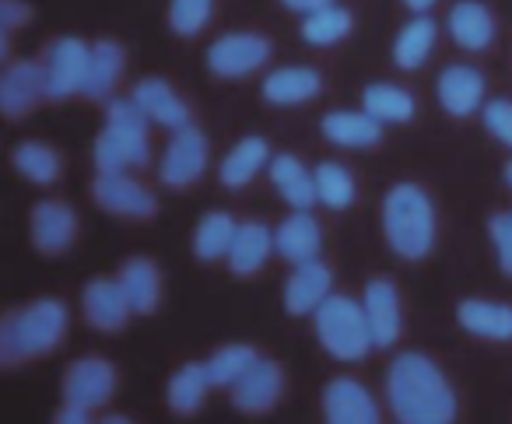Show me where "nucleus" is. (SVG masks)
Returning a JSON list of instances; mask_svg holds the SVG:
<instances>
[{
	"mask_svg": "<svg viewBox=\"0 0 512 424\" xmlns=\"http://www.w3.org/2000/svg\"><path fill=\"white\" fill-rule=\"evenodd\" d=\"M484 127H488L491 137L512 148V99H495L484 106Z\"/></svg>",
	"mask_w": 512,
	"mask_h": 424,
	"instance_id": "ea45409f",
	"label": "nucleus"
},
{
	"mask_svg": "<svg viewBox=\"0 0 512 424\" xmlns=\"http://www.w3.org/2000/svg\"><path fill=\"white\" fill-rule=\"evenodd\" d=\"M256 358H260V354H256L249 344H228V347H221V351H214L211 358L204 361L207 382H211V386L232 389L235 382H239V375L246 372V368L253 365Z\"/></svg>",
	"mask_w": 512,
	"mask_h": 424,
	"instance_id": "e433bc0d",
	"label": "nucleus"
},
{
	"mask_svg": "<svg viewBox=\"0 0 512 424\" xmlns=\"http://www.w3.org/2000/svg\"><path fill=\"white\" fill-rule=\"evenodd\" d=\"M281 396H285V368L260 354L232 386V407L242 414H267L278 407Z\"/></svg>",
	"mask_w": 512,
	"mask_h": 424,
	"instance_id": "1a4fd4ad",
	"label": "nucleus"
},
{
	"mask_svg": "<svg viewBox=\"0 0 512 424\" xmlns=\"http://www.w3.org/2000/svg\"><path fill=\"white\" fill-rule=\"evenodd\" d=\"M505 183H509V186H512V162H509V165H505Z\"/></svg>",
	"mask_w": 512,
	"mask_h": 424,
	"instance_id": "de8ad7c7",
	"label": "nucleus"
},
{
	"mask_svg": "<svg viewBox=\"0 0 512 424\" xmlns=\"http://www.w3.org/2000/svg\"><path fill=\"white\" fill-rule=\"evenodd\" d=\"M271 165V144L264 137H242L225 158H221L218 179L225 190H242Z\"/></svg>",
	"mask_w": 512,
	"mask_h": 424,
	"instance_id": "5701e85b",
	"label": "nucleus"
},
{
	"mask_svg": "<svg viewBox=\"0 0 512 424\" xmlns=\"http://www.w3.org/2000/svg\"><path fill=\"white\" fill-rule=\"evenodd\" d=\"M362 113L379 123H407L414 116V95L400 85H369L362 92Z\"/></svg>",
	"mask_w": 512,
	"mask_h": 424,
	"instance_id": "2f4dec72",
	"label": "nucleus"
},
{
	"mask_svg": "<svg viewBox=\"0 0 512 424\" xmlns=\"http://www.w3.org/2000/svg\"><path fill=\"white\" fill-rule=\"evenodd\" d=\"M386 242L404 260H425L435 246V207L421 186L397 183L383 200Z\"/></svg>",
	"mask_w": 512,
	"mask_h": 424,
	"instance_id": "7ed1b4c3",
	"label": "nucleus"
},
{
	"mask_svg": "<svg viewBox=\"0 0 512 424\" xmlns=\"http://www.w3.org/2000/svg\"><path fill=\"white\" fill-rule=\"evenodd\" d=\"M232 235H235L232 214H225V211L204 214L197 232H193V253H197V260H204V263L221 260V256L228 253V246H232Z\"/></svg>",
	"mask_w": 512,
	"mask_h": 424,
	"instance_id": "473e14b6",
	"label": "nucleus"
},
{
	"mask_svg": "<svg viewBox=\"0 0 512 424\" xmlns=\"http://www.w3.org/2000/svg\"><path fill=\"white\" fill-rule=\"evenodd\" d=\"M488 235H491V242H495L498 267L505 270V277H512V211L491 214Z\"/></svg>",
	"mask_w": 512,
	"mask_h": 424,
	"instance_id": "58836bf2",
	"label": "nucleus"
},
{
	"mask_svg": "<svg viewBox=\"0 0 512 424\" xmlns=\"http://www.w3.org/2000/svg\"><path fill=\"white\" fill-rule=\"evenodd\" d=\"M8 50H11V43H8V32H0V64L8 60Z\"/></svg>",
	"mask_w": 512,
	"mask_h": 424,
	"instance_id": "49530a36",
	"label": "nucleus"
},
{
	"mask_svg": "<svg viewBox=\"0 0 512 424\" xmlns=\"http://www.w3.org/2000/svg\"><path fill=\"white\" fill-rule=\"evenodd\" d=\"M281 4L292 8V11H299V15H313V11L327 8V4H337V0H281Z\"/></svg>",
	"mask_w": 512,
	"mask_h": 424,
	"instance_id": "37998d69",
	"label": "nucleus"
},
{
	"mask_svg": "<svg viewBox=\"0 0 512 424\" xmlns=\"http://www.w3.org/2000/svg\"><path fill=\"white\" fill-rule=\"evenodd\" d=\"M435 92H439V102L449 116H470L484 102V74L470 64H449L439 74Z\"/></svg>",
	"mask_w": 512,
	"mask_h": 424,
	"instance_id": "6ab92c4d",
	"label": "nucleus"
},
{
	"mask_svg": "<svg viewBox=\"0 0 512 424\" xmlns=\"http://www.w3.org/2000/svg\"><path fill=\"white\" fill-rule=\"evenodd\" d=\"M320 246H323V232L320 221L309 211H295L274 232V253H281L288 263H309L320 260Z\"/></svg>",
	"mask_w": 512,
	"mask_h": 424,
	"instance_id": "412c9836",
	"label": "nucleus"
},
{
	"mask_svg": "<svg viewBox=\"0 0 512 424\" xmlns=\"http://www.w3.org/2000/svg\"><path fill=\"white\" fill-rule=\"evenodd\" d=\"M449 36L463 46V50H484L495 39V18L484 8L481 0H460L449 11Z\"/></svg>",
	"mask_w": 512,
	"mask_h": 424,
	"instance_id": "cd10ccee",
	"label": "nucleus"
},
{
	"mask_svg": "<svg viewBox=\"0 0 512 424\" xmlns=\"http://www.w3.org/2000/svg\"><path fill=\"white\" fill-rule=\"evenodd\" d=\"M362 312H365V326H369L372 347H393L404 330V312H400V295L397 284L376 277V281L365 284L362 295Z\"/></svg>",
	"mask_w": 512,
	"mask_h": 424,
	"instance_id": "ddd939ff",
	"label": "nucleus"
},
{
	"mask_svg": "<svg viewBox=\"0 0 512 424\" xmlns=\"http://www.w3.org/2000/svg\"><path fill=\"white\" fill-rule=\"evenodd\" d=\"M123 64H127V53L116 39H99V43L88 46V67H85V85L81 92L88 99H109L123 74Z\"/></svg>",
	"mask_w": 512,
	"mask_h": 424,
	"instance_id": "b1692460",
	"label": "nucleus"
},
{
	"mask_svg": "<svg viewBox=\"0 0 512 424\" xmlns=\"http://www.w3.org/2000/svg\"><path fill=\"white\" fill-rule=\"evenodd\" d=\"M323 424H383L376 396L358 379L337 375L323 389Z\"/></svg>",
	"mask_w": 512,
	"mask_h": 424,
	"instance_id": "f8f14e48",
	"label": "nucleus"
},
{
	"mask_svg": "<svg viewBox=\"0 0 512 424\" xmlns=\"http://www.w3.org/2000/svg\"><path fill=\"white\" fill-rule=\"evenodd\" d=\"M144 113L130 99H109L106 102V130L95 137V169L99 176H113V172L144 169L151 158V141Z\"/></svg>",
	"mask_w": 512,
	"mask_h": 424,
	"instance_id": "20e7f679",
	"label": "nucleus"
},
{
	"mask_svg": "<svg viewBox=\"0 0 512 424\" xmlns=\"http://www.w3.org/2000/svg\"><path fill=\"white\" fill-rule=\"evenodd\" d=\"M43 74H46V99H71L85 85L88 67V43L78 36H60L43 50Z\"/></svg>",
	"mask_w": 512,
	"mask_h": 424,
	"instance_id": "423d86ee",
	"label": "nucleus"
},
{
	"mask_svg": "<svg viewBox=\"0 0 512 424\" xmlns=\"http://www.w3.org/2000/svg\"><path fill=\"white\" fill-rule=\"evenodd\" d=\"M130 102H134V106L141 109L144 120L158 123V127H165V130H179V127H186V123H193L190 106H186V102L179 99V92L165 78H144V81H137V88H134V95H130Z\"/></svg>",
	"mask_w": 512,
	"mask_h": 424,
	"instance_id": "dca6fc26",
	"label": "nucleus"
},
{
	"mask_svg": "<svg viewBox=\"0 0 512 424\" xmlns=\"http://www.w3.org/2000/svg\"><path fill=\"white\" fill-rule=\"evenodd\" d=\"M207 172V137L204 130H197L193 123L172 130V141L162 155V165H158V176H162L165 186L172 190H186L193 186L200 176Z\"/></svg>",
	"mask_w": 512,
	"mask_h": 424,
	"instance_id": "6e6552de",
	"label": "nucleus"
},
{
	"mask_svg": "<svg viewBox=\"0 0 512 424\" xmlns=\"http://www.w3.org/2000/svg\"><path fill=\"white\" fill-rule=\"evenodd\" d=\"M313 183H316V200L327 204L330 211H344V207L355 204V176L344 165L337 162L316 165Z\"/></svg>",
	"mask_w": 512,
	"mask_h": 424,
	"instance_id": "c9c22d12",
	"label": "nucleus"
},
{
	"mask_svg": "<svg viewBox=\"0 0 512 424\" xmlns=\"http://www.w3.org/2000/svg\"><path fill=\"white\" fill-rule=\"evenodd\" d=\"M271 253H274V232L271 228L260 225V221H242V225H235L232 246H228L225 256H228L232 274L249 277L264 267Z\"/></svg>",
	"mask_w": 512,
	"mask_h": 424,
	"instance_id": "4be33fe9",
	"label": "nucleus"
},
{
	"mask_svg": "<svg viewBox=\"0 0 512 424\" xmlns=\"http://www.w3.org/2000/svg\"><path fill=\"white\" fill-rule=\"evenodd\" d=\"M11 162H15V169L36 186H50L60 179V155L43 141H22L15 148V155H11Z\"/></svg>",
	"mask_w": 512,
	"mask_h": 424,
	"instance_id": "72a5a7b5",
	"label": "nucleus"
},
{
	"mask_svg": "<svg viewBox=\"0 0 512 424\" xmlns=\"http://www.w3.org/2000/svg\"><path fill=\"white\" fill-rule=\"evenodd\" d=\"M435 46V22L425 15L411 18V22L400 29V36L393 39V64L400 71H418L421 64L428 60Z\"/></svg>",
	"mask_w": 512,
	"mask_h": 424,
	"instance_id": "7c9ffc66",
	"label": "nucleus"
},
{
	"mask_svg": "<svg viewBox=\"0 0 512 424\" xmlns=\"http://www.w3.org/2000/svg\"><path fill=\"white\" fill-rule=\"evenodd\" d=\"M214 0H172L169 4V29L176 36H197L211 22Z\"/></svg>",
	"mask_w": 512,
	"mask_h": 424,
	"instance_id": "4c0bfd02",
	"label": "nucleus"
},
{
	"mask_svg": "<svg viewBox=\"0 0 512 424\" xmlns=\"http://www.w3.org/2000/svg\"><path fill=\"white\" fill-rule=\"evenodd\" d=\"M323 88V78L313 67H281V71L267 74L264 81V99L271 106H302V102L316 99Z\"/></svg>",
	"mask_w": 512,
	"mask_h": 424,
	"instance_id": "bb28decb",
	"label": "nucleus"
},
{
	"mask_svg": "<svg viewBox=\"0 0 512 424\" xmlns=\"http://www.w3.org/2000/svg\"><path fill=\"white\" fill-rule=\"evenodd\" d=\"M207 389H211V382H207L204 361H186L183 368H176V372H172L169 389H165V400H169L172 414L190 417V414H197V410H200Z\"/></svg>",
	"mask_w": 512,
	"mask_h": 424,
	"instance_id": "c756f323",
	"label": "nucleus"
},
{
	"mask_svg": "<svg viewBox=\"0 0 512 424\" xmlns=\"http://www.w3.org/2000/svg\"><path fill=\"white\" fill-rule=\"evenodd\" d=\"M271 60V39L256 32H228L207 50V67L218 78H249Z\"/></svg>",
	"mask_w": 512,
	"mask_h": 424,
	"instance_id": "0eeeda50",
	"label": "nucleus"
},
{
	"mask_svg": "<svg viewBox=\"0 0 512 424\" xmlns=\"http://www.w3.org/2000/svg\"><path fill=\"white\" fill-rule=\"evenodd\" d=\"M46 99V74L39 60H15L0 74V116L22 120Z\"/></svg>",
	"mask_w": 512,
	"mask_h": 424,
	"instance_id": "9b49d317",
	"label": "nucleus"
},
{
	"mask_svg": "<svg viewBox=\"0 0 512 424\" xmlns=\"http://www.w3.org/2000/svg\"><path fill=\"white\" fill-rule=\"evenodd\" d=\"M271 172V183L278 186V193L295 207V211H309L316 204V183H313V172L299 162L295 155H278L271 158L267 165Z\"/></svg>",
	"mask_w": 512,
	"mask_h": 424,
	"instance_id": "c85d7f7f",
	"label": "nucleus"
},
{
	"mask_svg": "<svg viewBox=\"0 0 512 424\" xmlns=\"http://www.w3.org/2000/svg\"><path fill=\"white\" fill-rule=\"evenodd\" d=\"M313 316H316V337L327 347L330 358L362 361L365 354L372 351V337H369V326H365V312L358 298L334 295V291H330Z\"/></svg>",
	"mask_w": 512,
	"mask_h": 424,
	"instance_id": "39448f33",
	"label": "nucleus"
},
{
	"mask_svg": "<svg viewBox=\"0 0 512 424\" xmlns=\"http://www.w3.org/2000/svg\"><path fill=\"white\" fill-rule=\"evenodd\" d=\"M32 242L39 253L60 256L71 249L74 235H78V214L64 200H39L32 207Z\"/></svg>",
	"mask_w": 512,
	"mask_h": 424,
	"instance_id": "2eb2a0df",
	"label": "nucleus"
},
{
	"mask_svg": "<svg viewBox=\"0 0 512 424\" xmlns=\"http://www.w3.org/2000/svg\"><path fill=\"white\" fill-rule=\"evenodd\" d=\"M116 284H120L130 312L148 316V312L158 309V298H162V274H158L155 260H148V256H130V260L120 267V274H116Z\"/></svg>",
	"mask_w": 512,
	"mask_h": 424,
	"instance_id": "aec40b11",
	"label": "nucleus"
},
{
	"mask_svg": "<svg viewBox=\"0 0 512 424\" xmlns=\"http://www.w3.org/2000/svg\"><path fill=\"white\" fill-rule=\"evenodd\" d=\"M330 291H334V274H330L327 263H320V260L295 263L292 277L285 281L288 316H313Z\"/></svg>",
	"mask_w": 512,
	"mask_h": 424,
	"instance_id": "a211bd4d",
	"label": "nucleus"
},
{
	"mask_svg": "<svg viewBox=\"0 0 512 424\" xmlns=\"http://www.w3.org/2000/svg\"><path fill=\"white\" fill-rule=\"evenodd\" d=\"M71 312L60 298H36V302L11 309L0 316V368H18L32 358L57 351L67 337Z\"/></svg>",
	"mask_w": 512,
	"mask_h": 424,
	"instance_id": "f03ea898",
	"label": "nucleus"
},
{
	"mask_svg": "<svg viewBox=\"0 0 512 424\" xmlns=\"http://www.w3.org/2000/svg\"><path fill=\"white\" fill-rule=\"evenodd\" d=\"M456 319L467 333L484 340H512V305L488 302V298H467L456 309Z\"/></svg>",
	"mask_w": 512,
	"mask_h": 424,
	"instance_id": "a878e982",
	"label": "nucleus"
},
{
	"mask_svg": "<svg viewBox=\"0 0 512 424\" xmlns=\"http://www.w3.org/2000/svg\"><path fill=\"white\" fill-rule=\"evenodd\" d=\"M99 424H134V421H130V417H123V414H106Z\"/></svg>",
	"mask_w": 512,
	"mask_h": 424,
	"instance_id": "a18cd8bd",
	"label": "nucleus"
},
{
	"mask_svg": "<svg viewBox=\"0 0 512 424\" xmlns=\"http://www.w3.org/2000/svg\"><path fill=\"white\" fill-rule=\"evenodd\" d=\"M323 137L337 148H372L383 141V123L372 120L362 109H334L320 123Z\"/></svg>",
	"mask_w": 512,
	"mask_h": 424,
	"instance_id": "393cba45",
	"label": "nucleus"
},
{
	"mask_svg": "<svg viewBox=\"0 0 512 424\" xmlns=\"http://www.w3.org/2000/svg\"><path fill=\"white\" fill-rule=\"evenodd\" d=\"M348 32H351V11L341 8V4H327V8L302 18V39L309 46H334Z\"/></svg>",
	"mask_w": 512,
	"mask_h": 424,
	"instance_id": "f704fd0d",
	"label": "nucleus"
},
{
	"mask_svg": "<svg viewBox=\"0 0 512 424\" xmlns=\"http://www.w3.org/2000/svg\"><path fill=\"white\" fill-rule=\"evenodd\" d=\"M53 424H95V421H92V410L64 403V407L57 410V417H53Z\"/></svg>",
	"mask_w": 512,
	"mask_h": 424,
	"instance_id": "79ce46f5",
	"label": "nucleus"
},
{
	"mask_svg": "<svg viewBox=\"0 0 512 424\" xmlns=\"http://www.w3.org/2000/svg\"><path fill=\"white\" fill-rule=\"evenodd\" d=\"M404 4H407V8H411V11H414V15H425V11H428V8H432L435 0H404Z\"/></svg>",
	"mask_w": 512,
	"mask_h": 424,
	"instance_id": "c03bdc74",
	"label": "nucleus"
},
{
	"mask_svg": "<svg viewBox=\"0 0 512 424\" xmlns=\"http://www.w3.org/2000/svg\"><path fill=\"white\" fill-rule=\"evenodd\" d=\"M32 18V8L29 4H22V0H0V32H15L22 29L25 22Z\"/></svg>",
	"mask_w": 512,
	"mask_h": 424,
	"instance_id": "a19ab883",
	"label": "nucleus"
},
{
	"mask_svg": "<svg viewBox=\"0 0 512 424\" xmlns=\"http://www.w3.org/2000/svg\"><path fill=\"white\" fill-rule=\"evenodd\" d=\"M81 309H85V319L92 330L99 333H120L127 326V319L134 316L123 298L120 284L109 281V277H95V281L85 284L81 291Z\"/></svg>",
	"mask_w": 512,
	"mask_h": 424,
	"instance_id": "f3484780",
	"label": "nucleus"
},
{
	"mask_svg": "<svg viewBox=\"0 0 512 424\" xmlns=\"http://www.w3.org/2000/svg\"><path fill=\"white\" fill-rule=\"evenodd\" d=\"M386 407L397 424H453L456 393L428 354L404 351L386 372Z\"/></svg>",
	"mask_w": 512,
	"mask_h": 424,
	"instance_id": "f257e3e1",
	"label": "nucleus"
},
{
	"mask_svg": "<svg viewBox=\"0 0 512 424\" xmlns=\"http://www.w3.org/2000/svg\"><path fill=\"white\" fill-rule=\"evenodd\" d=\"M116 393V368L109 365L106 358H78L67 365L64 372V403H74V407L85 410H99L113 400Z\"/></svg>",
	"mask_w": 512,
	"mask_h": 424,
	"instance_id": "9d476101",
	"label": "nucleus"
},
{
	"mask_svg": "<svg viewBox=\"0 0 512 424\" xmlns=\"http://www.w3.org/2000/svg\"><path fill=\"white\" fill-rule=\"evenodd\" d=\"M92 197L102 211L116 214V218H151L158 211V200L151 197L148 186H141L127 172H113V176H95Z\"/></svg>",
	"mask_w": 512,
	"mask_h": 424,
	"instance_id": "4468645a",
	"label": "nucleus"
}]
</instances>
